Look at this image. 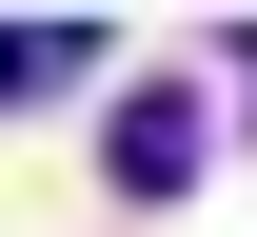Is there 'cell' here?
I'll use <instances>...</instances> for the list:
<instances>
[{"mask_svg":"<svg viewBox=\"0 0 257 237\" xmlns=\"http://www.w3.org/2000/svg\"><path fill=\"white\" fill-rule=\"evenodd\" d=\"M198 178V99H119V198H178Z\"/></svg>","mask_w":257,"mask_h":237,"instance_id":"6da1fadb","label":"cell"}]
</instances>
